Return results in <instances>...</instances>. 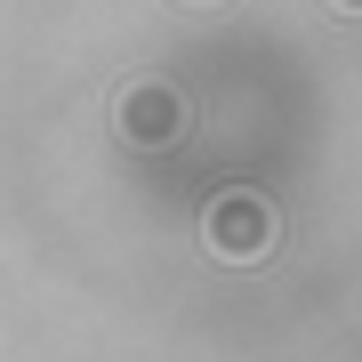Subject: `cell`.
I'll return each instance as SVG.
<instances>
[{
  "instance_id": "1",
  "label": "cell",
  "mask_w": 362,
  "mask_h": 362,
  "mask_svg": "<svg viewBox=\"0 0 362 362\" xmlns=\"http://www.w3.org/2000/svg\"><path fill=\"white\" fill-rule=\"evenodd\" d=\"M202 242H209V258H226V266H258V258H274V202L250 194V185L209 194V209H202Z\"/></svg>"
},
{
  "instance_id": "2",
  "label": "cell",
  "mask_w": 362,
  "mask_h": 362,
  "mask_svg": "<svg viewBox=\"0 0 362 362\" xmlns=\"http://www.w3.org/2000/svg\"><path fill=\"white\" fill-rule=\"evenodd\" d=\"M113 121L129 145H169V137H185V97L161 89V81H129L113 97Z\"/></svg>"
},
{
  "instance_id": "3",
  "label": "cell",
  "mask_w": 362,
  "mask_h": 362,
  "mask_svg": "<svg viewBox=\"0 0 362 362\" xmlns=\"http://www.w3.org/2000/svg\"><path fill=\"white\" fill-rule=\"evenodd\" d=\"M338 8H346V16H362V0H338Z\"/></svg>"
},
{
  "instance_id": "4",
  "label": "cell",
  "mask_w": 362,
  "mask_h": 362,
  "mask_svg": "<svg viewBox=\"0 0 362 362\" xmlns=\"http://www.w3.org/2000/svg\"><path fill=\"white\" fill-rule=\"evenodd\" d=\"M194 8H209V0H194Z\"/></svg>"
}]
</instances>
